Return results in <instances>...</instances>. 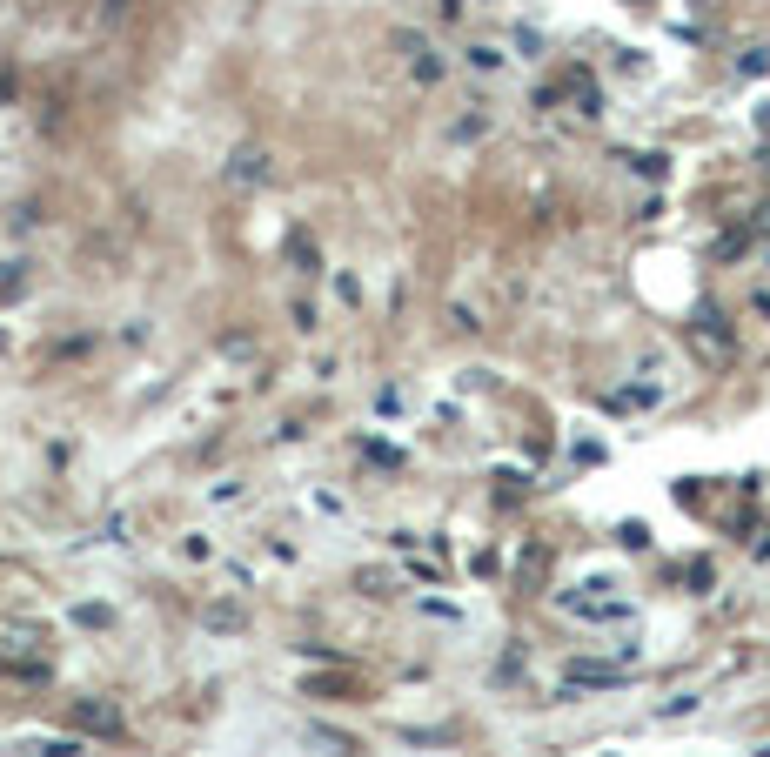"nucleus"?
I'll return each instance as SVG.
<instances>
[{"mask_svg":"<svg viewBox=\"0 0 770 757\" xmlns=\"http://www.w3.org/2000/svg\"><path fill=\"white\" fill-rule=\"evenodd\" d=\"M764 235H770V208H764Z\"/></svg>","mask_w":770,"mask_h":757,"instance_id":"f257e3e1","label":"nucleus"}]
</instances>
